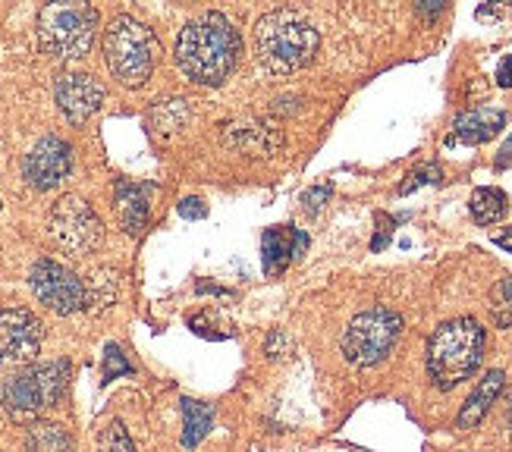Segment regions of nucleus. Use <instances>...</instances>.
I'll use <instances>...</instances> for the list:
<instances>
[{"instance_id":"obj_1","label":"nucleus","mask_w":512,"mask_h":452,"mask_svg":"<svg viewBox=\"0 0 512 452\" xmlns=\"http://www.w3.org/2000/svg\"><path fill=\"white\" fill-rule=\"evenodd\" d=\"M242 41L224 13H202L176 38V63L198 85H220L239 60Z\"/></svg>"},{"instance_id":"obj_2","label":"nucleus","mask_w":512,"mask_h":452,"mask_svg":"<svg viewBox=\"0 0 512 452\" xmlns=\"http://www.w3.org/2000/svg\"><path fill=\"white\" fill-rule=\"evenodd\" d=\"M321 48L318 29L296 10H271L255 26L258 63L274 76L299 73L315 60Z\"/></svg>"},{"instance_id":"obj_3","label":"nucleus","mask_w":512,"mask_h":452,"mask_svg":"<svg viewBox=\"0 0 512 452\" xmlns=\"http://www.w3.org/2000/svg\"><path fill=\"white\" fill-rule=\"evenodd\" d=\"M487 333L475 318L443 321L428 339V377L437 390H453L469 380L484 358Z\"/></svg>"},{"instance_id":"obj_4","label":"nucleus","mask_w":512,"mask_h":452,"mask_svg":"<svg viewBox=\"0 0 512 452\" xmlns=\"http://www.w3.org/2000/svg\"><path fill=\"white\" fill-rule=\"evenodd\" d=\"M70 361H44V365H29L26 371H16L0 387V409L16 424H35L44 412L57 409V402L70 387Z\"/></svg>"},{"instance_id":"obj_5","label":"nucleus","mask_w":512,"mask_h":452,"mask_svg":"<svg viewBox=\"0 0 512 452\" xmlns=\"http://www.w3.org/2000/svg\"><path fill=\"white\" fill-rule=\"evenodd\" d=\"M104 60L114 79L126 88L145 85L158 63V41L145 22L117 16L104 29Z\"/></svg>"},{"instance_id":"obj_6","label":"nucleus","mask_w":512,"mask_h":452,"mask_svg":"<svg viewBox=\"0 0 512 452\" xmlns=\"http://www.w3.org/2000/svg\"><path fill=\"white\" fill-rule=\"evenodd\" d=\"M98 35V10L88 4H44L38 10V44L51 60H82Z\"/></svg>"},{"instance_id":"obj_7","label":"nucleus","mask_w":512,"mask_h":452,"mask_svg":"<svg viewBox=\"0 0 512 452\" xmlns=\"http://www.w3.org/2000/svg\"><path fill=\"white\" fill-rule=\"evenodd\" d=\"M403 336V318L390 308H368L355 314L343 333V355L355 368H374L396 349Z\"/></svg>"},{"instance_id":"obj_8","label":"nucleus","mask_w":512,"mask_h":452,"mask_svg":"<svg viewBox=\"0 0 512 452\" xmlns=\"http://www.w3.org/2000/svg\"><path fill=\"white\" fill-rule=\"evenodd\" d=\"M48 236L66 255H92L104 239V223L79 195H60L48 211Z\"/></svg>"},{"instance_id":"obj_9","label":"nucleus","mask_w":512,"mask_h":452,"mask_svg":"<svg viewBox=\"0 0 512 452\" xmlns=\"http://www.w3.org/2000/svg\"><path fill=\"white\" fill-rule=\"evenodd\" d=\"M29 283H32V292L38 296V302L48 305L57 314H76L85 308V283L70 267H63L51 258H41L32 264Z\"/></svg>"},{"instance_id":"obj_10","label":"nucleus","mask_w":512,"mask_h":452,"mask_svg":"<svg viewBox=\"0 0 512 452\" xmlns=\"http://www.w3.org/2000/svg\"><path fill=\"white\" fill-rule=\"evenodd\" d=\"M41 339L44 327L29 308H0V368L32 365Z\"/></svg>"},{"instance_id":"obj_11","label":"nucleus","mask_w":512,"mask_h":452,"mask_svg":"<svg viewBox=\"0 0 512 452\" xmlns=\"http://www.w3.org/2000/svg\"><path fill=\"white\" fill-rule=\"evenodd\" d=\"M73 170V148L66 145L60 135H44L32 145V151L26 154V164H22V173H26L29 186L48 192L54 186H60Z\"/></svg>"},{"instance_id":"obj_12","label":"nucleus","mask_w":512,"mask_h":452,"mask_svg":"<svg viewBox=\"0 0 512 452\" xmlns=\"http://www.w3.org/2000/svg\"><path fill=\"white\" fill-rule=\"evenodd\" d=\"M57 107L73 126H82L104 101V85L92 73H60L54 82Z\"/></svg>"},{"instance_id":"obj_13","label":"nucleus","mask_w":512,"mask_h":452,"mask_svg":"<svg viewBox=\"0 0 512 452\" xmlns=\"http://www.w3.org/2000/svg\"><path fill=\"white\" fill-rule=\"evenodd\" d=\"M224 142L233 151H246V154H274L283 145V135L277 129H267L258 120H239L224 126Z\"/></svg>"},{"instance_id":"obj_14","label":"nucleus","mask_w":512,"mask_h":452,"mask_svg":"<svg viewBox=\"0 0 512 452\" xmlns=\"http://www.w3.org/2000/svg\"><path fill=\"white\" fill-rule=\"evenodd\" d=\"M151 186H139V183H126L120 179L117 183V192H114V208H117V217L123 223V230L129 236H136L145 230L148 223V211H151Z\"/></svg>"},{"instance_id":"obj_15","label":"nucleus","mask_w":512,"mask_h":452,"mask_svg":"<svg viewBox=\"0 0 512 452\" xmlns=\"http://www.w3.org/2000/svg\"><path fill=\"white\" fill-rule=\"evenodd\" d=\"M308 248V236L302 230H289V226H274L264 233V270L267 274H283L286 264L299 258Z\"/></svg>"},{"instance_id":"obj_16","label":"nucleus","mask_w":512,"mask_h":452,"mask_svg":"<svg viewBox=\"0 0 512 452\" xmlns=\"http://www.w3.org/2000/svg\"><path fill=\"white\" fill-rule=\"evenodd\" d=\"M503 387H506V374L503 371H487L478 380V387L472 390V396L465 399V405H462V412L456 418L459 431H472V427H478L484 421V415L491 412V405L497 402V396L503 393Z\"/></svg>"},{"instance_id":"obj_17","label":"nucleus","mask_w":512,"mask_h":452,"mask_svg":"<svg viewBox=\"0 0 512 452\" xmlns=\"http://www.w3.org/2000/svg\"><path fill=\"white\" fill-rule=\"evenodd\" d=\"M503 126H506V113L500 107H475V110L459 113L453 132L459 142L481 145V142H491Z\"/></svg>"},{"instance_id":"obj_18","label":"nucleus","mask_w":512,"mask_h":452,"mask_svg":"<svg viewBox=\"0 0 512 452\" xmlns=\"http://www.w3.org/2000/svg\"><path fill=\"white\" fill-rule=\"evenodd\" d=\"M26 452H73V437L57 421H35L26 434Z\"/></svg>"},{"instance_id":"obj_19","label":"nucleus","mask_w":512,"mask_h":452,"mask_svg":"<svg viewBox=\"0 0 512 452\" xmlns=\"http://www.w3.org/2000/svg\"><path fill=\"white\" fill-rule=\"evenodd\" d=\"M214 427V409L205 402L183 399V446L195 449Z\"/></svg>"},{"instance_id":"obj_20","label":"nucleus","mask_w":512,"mask_h":452,"mask_svg":"<svg viewBox=\"0 0 512 452\" xmlns=\"http://www.w3.org/2000/svg\"><path fill=\"white\" fill-rule=\"evenodd\" d=\"M148 120H151V129L154 135H173V132H180L189 120V107L183 98H167V101H158L151 107L148 113Z\"/></svg>"},{"instance_id":"obj_21","label":"nucleus","mask_w":512,"mask_h":452,"mask_svg":"<svg viewBox=\"0 0 512 452\" xmlns=\"http://www.w3.org/2000/svg\"><path fill=\"white\" fill-rule=\"evenodd\" d=\"M472 217L478 220V223H497L503 214H506V208H509V201H506V195L500 192V189H494V186H484V189H475V195H472Z\"/></svg>"},{"instance_id":"obj_22","label":"nucleus","mask_w":512,"mask_h":452,"mask_svg":"<svg viewBox=\"0 0 512 452\" xmlns=\"http://www.w3.org/2000/svg\"><path fill=\"white\" fill-rule=\"evenodd\" d=\"M117 299L114 270H98L95 280L85 286V308H110Z\"/></svg>"},{"instance_id":"obj_23","label":"nucleus","mask_w":512,"mask_h":452,"mask_svg":"<svg viewBox=\"0 0 512 452\" xmlns=\"http://www.w3.org/2000/svg\"><path fill=\"white\" fill-rule=\"evenodd\" d=\"M491 318L497 327H512V277L491 289Z\"/></svg>"},{"instance_id":"obj_24","label":"nucleus","mask_w":512,"mask_h":452,"mask_svg":"<svg viewBox=\"0 0 512 452\" xmlns=\"http://www.w3.org/2000/svg\"><path fill=\"white\" fill-rule=\"evenodd\" d=\"M98 452H136L132 446L126 427L120 421H110L104 431H101V440H98Z\"/></svg>"},{"instance_id":"obj_25","label":"nucleus","mask_w":512,"mask_h":452,"mask_svg":"<svg viewBox=\"0 0 512 452\" xmlns=\"http://www.w3.org/2000/svg\"><path fill=\"white\" fill-rule=\"evenodd\" d=\"M120 374H132V365L117 346H107V352H104V380H114Z\"/></svg>"},{"instance_id":"obj_26","label":"nucleus","mask_w":512,"mask_h":452,"mask_svg":"<svg viewBox=\"0 0 512 452\" xmlns=\"http://www.w3.org/2000/svg\"><path fill=\"white\" fill-rule=\"evenodd\" d=\"M437 179H440V167L437 164H431V167H421V170H415L412 176H409V183H403V189H399V192H412L415 186H425V183H437Z\"/></svg>"},{"instance_id":"obj_27","label":"nucleus","mask_w":512,"mask_h":452,"mask_svg":"<svg viewBox=\"0 0 512 452\" xmlns=\"http://www.w3.org/2000/svg\"><path fill=\"white\" fill-rule=\"evenodd\" d=\"M330 186H321V189H308L305 192V198H302V205L308 208V214H318L321 211V205H324V201L330 198Z\"/></svg>"},{"instance_id":"obj_28","label":"nucleus","mask_w":512,"mask_h":452,"mask_svg":"<svg viewBox=\"0 0 512 452\" xmlns=\"http://www.w3.org/2000/svg\"><path fill=\"white\" fill-rule=\"evenodd\" d=\"M180 214L183 217H205L208 214V208L202 205V198H183V205H180Z\"/></svg>"},{"instance_id":"obj_29","label":"nucleus","mask_w":512,"mask_h":452,"mask_svg":"<svg viewBox=\"0 0 512 452\" xmlns=\"http://www.w3.org/2000/svg\"><path fill=\"white\" fill-rule=\"evenodd\" d=\"M497 85L500 88H512V54L503 57L500 66H497Z\"/></svg>"},{"instance_id":"obj_30","label":"nucleus","mask_w":512,"mask_h":452,"mask_svg":"<svg viewBox=\"0 0 512 452\" xmlns=\"http://www.w3.org/2000/svg\"><path fill=\"white\" fill-rule=\"evenodd\" d=\"M497 167H512V135H509V139H506V145L500 148Z\"/></svg>"},{"instance_id":"obj_31","label":"nucleus","mask_w":512,"mask_h":452,"mask_svg":"<svg viewBox=\"0 0 512 452\" xmlns=\"http://www.w3.org/2000/svg\"><path fill=\"white\" fill-rule=\"evenodd\" d=\"M443 7H447V4H440V0H425V4H418V13L434 16V13H443Z\"/></svg>"},{"instance_id":"obj_32","label":"nucleus","mask_w":512,"mask_h":452,"mask_svg":"<svg viewBox=\"0 0 512 452\" xmlns=\"http://www.w3.org/2000/svg\"><path fill=\"white\" fill-rule=\"evenodd\" d=\"M494 242H497L500 248H506V252H512V226H506L503 233H497V236H494Z\"/></svg>"}]
</instances>
